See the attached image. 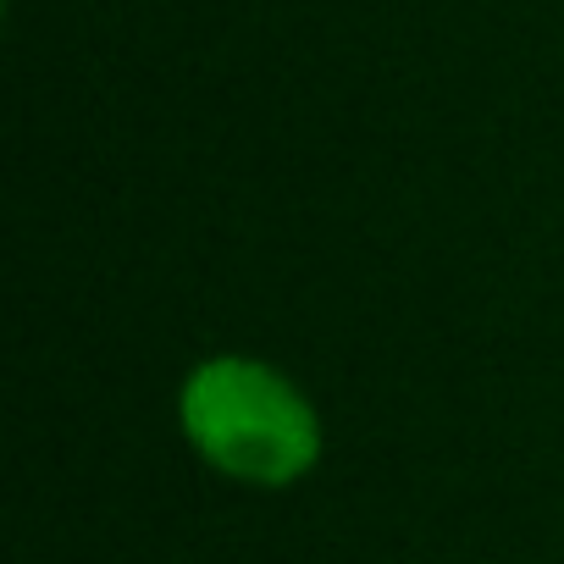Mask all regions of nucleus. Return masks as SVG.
<instances>
[{
  "label": "nucleus",
  "mask_w": 564,
  "mask_h": 564,
  "mask_svg": "<svg viewBox=\"0 0 564 564\" xmlns=\"http://www.w3.org/2000/svg\"><path fill=\"white\" fill-rule=\"evenodd\" d=\"M177 432L205 470L254 492L300 487L327 448L316 399L254 355H205L177 382Z\"/></svg>",
  "instance_id": "obj_1"
}]
</instances>
